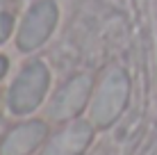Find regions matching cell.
Here are the masks:
<instances>
[{
    "mask_svg": "<svg viewBox=\"0 0 157 155\" xmlns=\"http://www.w3.org/2000/svg\"><path fill=\"white\" fill-rule=\"evenodd\" d=\"M130 100V78L121 66H112L94 87L89 100V121L96 128H109L123 114Z\"/></svg>",
    "mask_w": 157,
    "mask_h": 155,
    "instance_id": "cell-1",
    "label": "cell"
},
{
    "mask_svg": "<svg viewBox=\"0 0 157 155\" xmlns=\"http://www.w3.org/2000/svg\"><path fill=\"white\" fill-rule=\"evenodd\" d=\"M48 139L46 121L32 119L25 123L14 126L0 141V155H30Z\"/></svg>",
    "mask_w": 157,
    "mask_h": 155,
    "instance_id": "cell-6",
    "label": "cell"
},
{
    "mask_svg": "<svg viewBox=\"0 0 157 155\" xmlns=\"http://www.w3.org/2000/svg\"><path fill=\"white\" fill-rule=\"evenodd\" d=\"M94 96V80L86 73L68 78L62 87L52 94L46 105V116L50 121H73L84 107H89V100Z\"/></svg>",
    "mask_w": 157,
    "mask_h": 155,
    "instance_id": "cell-4",
    "label": "cell"
},
{
    "mask_svg": "<svg viewBox=\"0 0 157 155\" xmlns=\"http://www.w3.org/2000/svg\"><path fill=\"white\" fill-rule=\"evenodd\" d=\"M57 21L59 9L55 0H36L34 5H30V9L25 12L18 30H16V46L23 52H32L41 48L55 32Z\"/></svg>",
    "mask_w": 157,
    "mask_h": 155,
    "instance_id": "cell-3",
    "label": "cell"
},
{
    "mask_svg": "<svg viewBox=\"0 0 157 155\" xmlns=\"http://www.w3.org/2000/svg\"><path fill=\"white\" fill-rule=\"evenodd\" d=\"M96 126L89 119H73L50 135L41 146L39 155H82L94 139Z\"/></svg>",
    "mask_w": 157,
    "mask_h": 155,
    "instance_id": "cell-5",
    "label": "cell"
},
{
    "mask_svg": "<svg viewBox=\"0 0 157 155\" xmlns=\"http://www.w3.org/2000/svg\"><path fill=\"white\" fill-rule=\"evenodd\" d=\"M12 30H14V18H12L9 14H2V12H0V46L9 39Z\"/></svg>",
    "mask_w": 157,
    "mask_h": 155,
    "instance_id": "cell-7",
    "label": "cell"
},
{
    "mask_svg": "<svg viewBox=\"0 0 157 155\" xmlns=\"http://www.w3.org/2000/svg\"><path fill=\"white\" fill-rule=\"evenodd\" d=\"M7 68H9V62L5 55H0V80H2L5 76H7Z\"/></svg>",
    "mask_w": 157,
    "mask_h": 155,
    "instance_id": "cell-8",
    "label": "cell"
},
{
    "mask_svg": "<svg viewBox=\"0 0 157 155\" xmlns=\"http://www.w3.org/2000/svg\"><path fill=\"white\" fill-rule=\"evenodd\" d=\"M50 87V71L43 62H28L7 91V107L16 116L32 114L43 103Z\"/></svg>",
    "mask_w": 157,
    "mask_h": 155,
    "instance_id": "cell-2",
    "label": "cell"
}]
</instances>
